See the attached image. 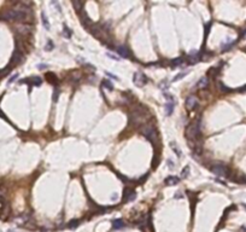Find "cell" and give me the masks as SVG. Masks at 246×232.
Returning a JSON list of instances; mask_svg holds the SVG:
<instances>
[{
  "label": "cell",
  "instance_id": "1",
  "mask_svg": "<svg viewBox=\"0 0 246 232\" xmlns=\"http://www.w3.org/2000/svg\"><path fill=\"white\" fill-rule=\"evenodd\" d=\"M202 131V119L198 117L197 120H194L192 123H190L186 128V137L191 139V140H196V139L199 137Z\"/></svg>",
  "mask_w": 246,
  "mask_h": 232
},
{
  "label": "cell",
  "instance_id": "2",
  "mask_svg": "<svg viewBox=\"0 0 246 232\" xmlns=\"http://www.w3.org/2000/svg\"><path fill=\"white\" fill-rule=\"evenodd\" d=\"M3 18L6 21H24L27 18V13L19 9H10L3 13Z\"/></svg>",
  "mask_w": 246,
  "mask_h": 232
},
{
  "label": "cell",
  "instance_id": "3",
  "mask_svg": "<svg viewBox=\"0 0 246 232\" xmlns=\"http://www.w3.org/2000/svg\"><path fill=\"white\" fill-rule=\"evenodd\" d=\"M141 133L144 134V137L146 139H149L151 143H157L158 140V133L157 129L153 125H145L142 128H141Z\"/></svg>",
  "mask_w": 246,
  "mask_h": 232
},
{
  "label": "cell",
  "instance_id": "4",
  "mask_svg": "<svg viewBox=\"0 0 246 232\" xmlns=\"http://www.w3.org/2000/svg\"><path fill=\"white\" fill-rule=\"evenodd\" d=\"M210 171H211L217 177H227L228 175V168L223 163H215L210 167Z\"/></svg>",
  "mask_w": 246,
  "mask_h": 232
},
{
  "label": "cell",
  "instance_id": "5",
  "mask_svg": "<svg viewBox=\"0 0 246 232\" xmlns=\"http://www.w3.org/2000/svg\"><path fill=\"white\" fill-rule=\"evenodd\" d=\"M146 82H147V78H146L142 73L136 71L135 74H134V76H133V84L135 85L136 87H142V86L146 85Z\"/></svg>",
  "mask_w": 246,
  "mask_h": 232
},
{
  "label": "cell",
  "instance_id": "6",
  "mask_svg": "<svg viewBox=\"0 0 246 232\" xmlns=\"http://www.w3.org/2000/svg\"><path fill=\"white\" fill-rule=\"evenodd\" d=\"M165 99H167V103H165V105H164V110H165V114L169 116V115H171L173 111H174L175 99H174V97L170 96V94H165Z\"/></svg>",
  "mask_w": 246,
  "mask_h": 232
},
{
  "label": "cell",
  "instance_id": "7",
  "mask_svg": "<svg viewBox=\"0 0 246 232\" xmlns=\"http://www.w3.org/2000/svg\"><path fill=\"white\" fill-rule=\"evenodd\" d=\"M185 105L187 108V110H194L198 107V99L196 96H188L187 99L185 102Z\"/></svg>",
  "mask_w": 246,
  "mask_h": 232
},
{
  "label": "cell",
  "instance_id": "8",
  "mask_svg": "<svg viewBox=\"0 0 246 232\" xmlns=\"http://www.w3.org/2000/svg\"><path fill=\"white\" fill-rule=\"evenodd\" d=\"M136 197L135 192L130 189V187H126L123 190V197H122V201L123 202H129V201H133L134 198Z\"/></svg>",
  "mask_w": 246,
  "mask_h": 232
},
{
  "label": "cell",
  "instance_id": "9",
  "mask_svg": "<svg viewBox=\"0 0 246 232\" xmlns=\"http://www.w3.org/2000/svg\"><path fill=\"white\" fill-rule=\"evenodd\" d=\"M117 52H118L123 58H130V52L126 46H118V47H117Z\"/></svg>",
  "mask_w": 246,
  "mask_h": 232
},
{
  "label": "cell",
  "instance_id": "10",
  "mask_svg": "<svg viewBox=\"0 0 246 232\" xmlns=\"http://www.w3.org/2000/svg\"><path fill=\"white\" fill-rule=\"evenodd\" d=\"M208 86H209V79L206 76L200 78V80H199L198 84H197V87L199 90H204V88H206Z\"/></svg>",
  "mask_w": 246,
  "mask_h": 232
},
{
  "label": "cell",
  "instance_id": "11",
  "mask_svg": "<svg viewBox=\"0 0 246 232\" xmlns=\"http://www.w3.org/2000/svg\"><path fill=\"white\" fill-rule=\"evenodd\" d=\"M179 181H180V179L177 177H175V175L168 177V178H165V180H164V183H165L167 185H169V186H171V185H177Z\"/></svg>",
  "mask_w": 246,
  "mask_h": 232
},
{
  "label": "cell",
  "instance_id": "12",
  "mask_svg": "<svg viewBox=\"0 0 246 232\" xmlns=\"http://www.w3.org/2000/svg\"><path fill=\"white\" fill-rule=\"evenodd\" d=\"M22 58H23V55L19 52V50H17V51H15V53H13V56H12V63H19L21 61H22Z\"/></svg>",
  "mask_w": 246,
  "mask_h": 232
},
{
  "label": "cell",
  "instance_id": "13",
  "mask_svg": "<svg viewBox=\"0 0 246 232\" xmlns=\"http://www.w3.org/2000/svg\"><path fill=\"white\" fill-rule=\"evenodd\" d=\"M123 226H124V223H123V220H121V219H116V220H114V223H112V227H114L115 230H118V229L123 227Z\"/></svg>",
  "mask_w": 246,
  "mask_h": 232
},
{
  "label": "cell",
  "instance_id": "14",
  "mask_svg": "<svg viewBox=\"0 0 246 232\" xmlns=\"http://www.w3.org/2000/svg\"><path fill=\"white\" fill-rule=\"evenodd\" d=\"M41 18H42V24H44V27L47 29V30H50L51 26H50V22H48V20H47V17L45 16V12H41Z\"/></svg>",
  "mask_w": 246,
  "mask_h": 232
},
{
  "label": "cell",
  "instance_id": "15",
  "mask_svg": "<svg viewBox=\"0 0 246 232\" xmlns=\"http://www.w3.org/2000/svg\"><path fill=\"white\" fill-rule=\"evenodd\" d=\"M170 148L173 149V151H174L175 154H176V155L179 156V157H180V156H181V155H182V152H181V150H180V149L177 148V145H176V143H175V142H173V143H170Z\"/></svg>",
  "mask_w": 246,
  "mask_h": 232
},
{
  "label": "cell",
  "instance_id": "16",
  "mask_svg": "<svg viewBox=\"0 0 246 232\" xmlns=\"http://www.w3.org/2000/svg\"><path fill=\"white\" fill-rule=\"evenodd\" d=\"M28 82L32 86H40L42 81H41V79H40V78H38V76H36V78H33V79H32V81H28Z\"/></svg>",
  "mask_w": 246,
  "mask_h": 232
},
{
  "label": "cell",
  "instance_id": "17",
  "mask_svg": "<svg viewBox=\"0 0 246 232\" xmlns=\"http://www.w3.org/2000/svg\"><path fill=\"white\" fill-rule=\"evenodd\" d=\"M103 87H105V88H108L109 91H112L114 90V87H112V84L110 82L109 80H103V82H101Z\"/></svg>",
  "mask_w": 246,
  "mask_h": 232
},
{
  "label": "cell",
  "instance_id": "18",
  "mask_svg": "<svg viewBox=\"0 0 246 232\" xmlns=\"http://www.w3.org/2000/svg\"><path fill=\"white\" fill-rule=\"evenodd\" d=\"M182 63H183V58L182 57H179V58H176V59L171 61V65L173 67H177V65H181Z\"/></svg>",
  "mask_w": 246,
  "mask_h": 232
},
{
  "label": "cell",
  "instance_id": "19",
  "mask_svg": "<svg viewBox=\"0 0 246 232\" xmlns=\"http://www.w3.org/2000/svg\"><path fill=\"white\" fill-rule=\"evenodd\" d=\"M188 172H190V166H186L182 169V172H181V179H185L188 177Z\"/></svg>",
  "mask_w": 246,
  "mask_h": 232
},
{
  "label": "cell",
  "instance_id": "20",
  "mask_svg": "<svg viewBox=\"0 0 246 232\" xmlns=\"http://www.w3.org/2000/svg\"><path fill=\"white\" fill-rule=\"evenodd\" d=\"M234 45H235V41L227 42V44H224L223 46H222V50H223V51H228V50H231V47H233Z\"/></svg>",
  "mask_w": 246,
  "mask_h": 232
},
{
  "label": "cell",
  "instance_id": "21",
  "mask_svg": "<svg viewBox=\"0 0 246 232\" xmlns=\"http://www.w3.org/2000/svg\"><path fill=\"white\" fill-rule=\"evenodd\" d=\"M79 220H71L69 224H68V227L69 229H74V227H76V226H79Z\"/></svg>",
  "mask_w": 246,
  "mask_h": 232
},
{
  "label": "cell",
  "instance_id": "22",
  "mask_svg": "<svg viewBox=\"0 0 246 232\" xmlns=\"http://www.w3.org/2000/svg\"><path fill=\"white\" fill-rule=\"evenodd\" d=\"M63 33H64V35H65L68 39L69 38H71V30L67 27V26H64V30H63Z\"/></svg>",
  "mask_w": 246,
  "mask_h": 232
},
{
  "label": "cell",
  "instance_id": "23",
  "mask_svg": "<svg viewBox=\"0 0 246 232\" xmlns=\"http://www.w3.org/2000/svg\"><path fill=\"white\" fill-rule=\"evenodd\" d=\"M218 70H220L218 68H215V67H214V68H211V69H210V70L208 71V74L210 75V76H215V75L218 73Z\"/></svg>",
  "mask_w": 246,
  "mask_h": 232
},
{
  "label": "cell",
  "instance_id": "24",
  "mask_svg": "<svg viewBox=\"0 0 246 232\" xmlns=\"http://www.w3.org/2000/svg\"><path fill=\"white\" fill-rule=\"evenodd\" d=\"M218 86H220V90H221L222 92H231V91H232L231 88H228V87H227V86H224L222 82H220V84H218Z\"/></svg>",
  "mask_w": 246,
  "mask_h": 232
},
{
  "label": "cell",
  "instance_id": "25",
  "mask_svg": "<svg viewBox=\"0 0 246 232\" xmlns=\"http://www.w3.org/2000/svg\"><path fill=\"white\" fill-rule=\"evenodd\" d=\"M187 73H188V71H182V73H181V74L176 75V76H175V79H174L173 81H174V82H175V81H177V80H180V79H182V78L185 76V75H187Z\"/></svg>",
  "mask_w": 246,
  "mask_h": 232
},
{
  "label": "cell",
  "instance_id": "26",
  "mask_svg": "<svg viewBox=\"0 0 246 232\" xmlns=\"http://www.w3.org/2000/svg\"><path fill=\"white\" fill-rule=\"evenodd\" d=\"M73 5H74V7L77 10V11H81L82 10V3H79V1H74L73 3Z\"/></svg>",
  "mask_w": 246,
  "mask_h": 232
},
{
  "label": "cell",
  "instance_id": "27",
  "mask_svg": "<svg viewBox=\"0 0 246 232\" xmlns=\"http://www.w3.org/2000/svg\"><path fill=\"white\" fill-rule=\"evenodd\" d=\"M161 88L162 90H167L168 88V81H163V82H161Z\"/></svg>",
  "mask_w": 246,
  "mask_h": 232
},
{
  "label": "cell",
  "instance_id": "28",
  "mask_svg": "<svg viewBox=\"0 0 246 232\" xmlns=\"http://www.w3.org/2000/svg\"><path fill=\"white\" fill-rule=\"evenodd\" d=\"M52 47H53V45H52L51 41H48V42H47V46H46V50H47V51H51Z\"/></svg>",
  "mask_w": 246,
  "mask_h": 232
},
{
  "label": "cell",
  "instance_id": "29",
  "mask_svg": "<svg viewBox=\"0 0 246 232\" xmlns=\"http://www.w3.org/2000/svg\"><path fill=\"white\" fill-rule=\"evenodd\" d=\"M16 78H18V74H16V75H13L12 78H11L10 80H9V84H11V82H13V81L16 80Z\"/></svg>",
  "mask_w": 246,
  "mask_h": 232
},
{
  "label": "cell",
  "instance_id": "30",
  "mask_svg": "<svg viewBox=\"0 0 246 232\" xmlns=\"http://www.w3.org/2000/svg\"><path fill=\"white\" fill-rule=\"evenodd\" d=\"M106 75H108V76H110V78H112V79H115V80H118V78H117V76H116V75H112V74H110V73H108V71H106Z\"/></svg>",
  "mask_w": 246,
  "mask_h": 232
},
{
  "label": "cell",
  "instance_id": "31",
  "mask_svg": "<svg viewBox=\"0 0 246 232\" xmlns=\"http://www.w3.org/2000/svg\"><path fill=\"white\" fill-rule=\"evenodd\" d=\"M168 165H169V168H174V162L173 161L168 160Z\"/></svg>",
  "mask_w": 246,
  "mask_h": 232
},
{
  "label": "cell",
  "instance_id": "32",
  "mask_svg": "<svg viewBox=\"0 0 246 232\" xmlns=\"http://www.w3.org/2000/svg\"><path fill=\"white\" fill-rule=\"evenodd\" d=\"M108 56H109V57H111V58H112V59H116V61H120V58H117L116 56H114V55H111V53H108Z\"/></svg>",
  "mask_w": 246,
  "mask_h": 232
},
{
  "label": "cell",
  "instance_id": "33",
  "mask_svg": "<svg viewBox=\"0 0 246 232\" xmlns=\"http://www.w3.org/2000/svg\"><path fill=\"white\" fill-rule=\"evenodd\" d=\"M238 91H239V92H246V85H245V86H243L241 88H239Z\"/></svg>",
  "mask_w": 246,
  "mask_h": 232
},
{
  "label": "cell",
  "instance_id": "34",
  "mask_svg": "<svg viewBox=\"0 0 246 232\" xmlns=\"http://www.w3.org/2000/svg\"><path fill=\"white\" fill-rule=\"evenodd\" d=\"M240 232H246V226H241L240 227Z\"/></svg>",
  "mask_w": 246,
  "mask_h": 232
},
{
  "label": "cell",
  "instance_id": "35",
  "mask_svg": "<svg viewBox=\"0 0 246 232\" xmlns=\"http://www.w3.org/2000/svg\"><path fill=\"white\" fill-rule=\"evenodd\" d=\"M241 38H246V29H244V32L241 33Z\"/></svg>",
  "mask_w": 246,
  "mask_h": 232
},
{
  "label": "cell",
  "instance_id": "36",
  "mask_svg": "<svg viewBox=\"0 0 246 232\" xmlns=\"http://www.w3.org/2000/svg\"><path fill=\"white\" fill-rule=\"evenodd\" d=\"M243 207H244V208H245V209H246V204H245V203H243Z\"/></svg>",
  "mask_w": 246,
  "mask_h": 232
},
{
  "label": "cell",
  "instance_id": "37",
  "mask_svg": "<svg viewBox=\"0 0 246 232\" xmlns=\"http://www.w3.org/2000/svg\"><path fill=\"white\" fill-rule=\"evenodd\" d=\"M244 51H245V52H246V46H245V47H244Z\"/></svg>",
  "mask_w": 246,
  "mask_h": 232
}]
</instances>
